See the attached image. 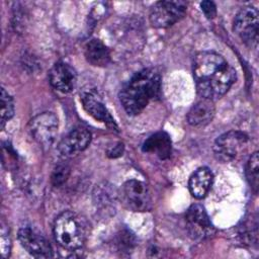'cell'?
Masks as SVG:
<instances>
[{"instance_id": "obj_1", "label": "cell", "mask_w": 259, "mask_h": 259, "mask_svg": "<svg viewBox=\"0 0 259 259\" xmlns=\"http://www.w3.org/2000/svg\"><path fill=\"white\" fill-rule=\"evenodd\" d=\"M193 79L197 93L210 100L224 96L236 81V71L215 52L203 51L194 56Z\"/></svg>"}, {"instance_id": "obj_2", "label": "cell", "mask_w": 259, "mask_h": 259, "mask_svg": "<svg viewBox=\"0 0 259 259\" xmlns=\"http://www.w3.org/2000/svg\"><path fill=\"white\" fill-rule=\"evenodd\" d=\"M161 75L152 68L137 72L119 92V100L128 115L141 113L151 100L161 93Z\"/></svg>"}, {"instance_id": "obj_3", "label": "cell", "mask_w": 259, "mask_h": 259, "mask_svg": "<svg viewBox=\"0 0 259 259\" xmlns=\"http://www.w3.org/2000/svg\"><path fill=\"white\" fill-rule=\"evenodd\" d=\"M54 236L62 248L70 251L80 249L87 238L86 222L76 212L66 210L55 221Z\"/></svg>"}, {"instance_id": "obj_4", "label": "cell", "mask_w": 259, "mask_h": 259, "mask_svg": "<svg viewBox=\"0 0 259 259\" xmlns=\"http://www.w3.org/2000/svg\"><path fill=\"white\" fill-rule=\"evenodd\" d=\"M122 203L133 211H148L152 207V197L148 185L140 180L131 179L120 189Z\"/></svg>"}, {"instance_id": "obj_5", "label": "cell", "mask_w": 259, "mask_h": 259, "mask_svg": "<svg viewBox=\"0 0 259 259\" xmlns=\"http://www.w3.org/2000/svg\"><path fill=\"white\" fill-rule=\"evenodd\" d=\"M187 4L184 1H159L151 10L149 19L154 27L165 28L179 21L186 12Z\"/></svg>"}, {"instance_id": "obj_6", "label": "cell", "mask_w": 259, "mask_h": 259, "mask_svg": "<svg viewBox=\"0 0 259 259\" xmlns=\"http://www.w3.org/2000/svg\"><path fill=\"white\" fill-rule=\"evenodd\" d=\"M59 120L54 112H42L29 121V132L34 141L45 149H49L58 135Z\"/></svg>"}, {"instance_id": "obj_7", "label": "cell", "mask_w": 259, "mask_h": 259, "mask_svg": "<svg viewBox=\"0 0 259 259\" xmlns=\"http://www.w3.org/2000/svg\"><path fill=\"white\" fill-rule=\"evenodd\" d=\"M258 26V10L253 6L242 7L235 16L234 31L249 47L257 46Z\"/></svg>"}, {"instance_id": "obj_8", "label": "cell", "mask_w": 259, "mask_h": 259, "mask_svg": "<svg viewBox=\"0 0 259 259\" xmlns=\"http://www.w3.org/2000/svg\"><path fill=\"white\" fill-rule=\"evenodd\" d=\"M248 136L239 131H230L220 136L213 145V154L222 162H231L246 147Z\"/></svg>"}, {"instance_id": "obj_9", "label": "cell", "mask_w": 259, "mask_h": 259, "mask_svg": "<svg viewBox=\"0 0 259 259\" xmlns=\"http://www.w3.org/2000/svg\"><path fill=\"white\" fill-rule=\"evenodd\" d=\"M186 229L189 235L196 240H203L214 233L213 225L210 222L204 207L200 204H192L185 214Z\"/></svg>"}, {"instance_id": "obj_10", "label": "cell", "mask_w": 259, "mask_h": 259, "mask_svg": "<svg viewBox=\"0 0 259 259\" xmlns=\"http://www.w3.org/2000/svg\"><path fill=\"white\" fill-rule=\"evenodd\" d=\"M18 240L21 246L35 258H50L54 256L49 241L28 227H23L18 231Z\"/></svg>"}, {"instance_id": "obj_11", "label": "cell", "mask_w": 259, "mask_h": 259, "mask_svg": "<svg viewBox=\"0 0 259 259\" xmlns=\"http://www.w3.org/2000/svg\"><path fill=\"white\" fill-rule=\"evenodd\" d=\"M91 134L85 127L72 130L58 145V151L63 158H71L84 151L90 144Z\"/></svg>"}, {"instance_id": "obj_12", "label": "cell", "mask_w": 259, "mask_h": 259, "mask_svg": "<svg viewBox=\"0 0 259 259\" xmlns=\"http://www.w3.org/2000/svg\"><path fill=\"white\" fill-rule=\"evenodd\" d=\"M84 109L95 119L104 122L108 127L117 131V124L95 90H85L81 94Z\"/></svg>"}, {"instance_id": "obj_13", "label": "cell", "mask_w": 259, "mask_h": 259, "mask_svg": "<svg viewBox=\"0 0 259 259\" xmlns=\"http://www.w3.org/2000/svg\"><path fill=\"white\" fill-rule=\"evenodd\" d=\"M51 85L62 93L73 91L77 84V73L75 69L67 63H56L49 73Z\"/></svg>"}, {"instance_id": "obj_14", "label": "cell", "mask_w": 259, "mask_h": 259, "mask_svg": "<svg viewBox=\"0 0 259 259\" xmlns=\"http://www.w3.org/2000/svg\"><path fill=\"white\" fill-rule=\"evenodd\" d=\"M142 150L145 153L153 154L161 160H166L172 152L170 136L165 132H157L151 135L143 144Z\"/></svg>"}, {"instance_id": "obj_15", "label": "cell", "mask_w": 259, "mask_h": 259, "mask_svg": "<svg viewBox=\"0 0 259 259\" xmlns=\"http://www.w3.org/2000/svg\"><path fill=\"white\" fill-rule=\"evenodd\" d=\"M214 113L215 107L213 100L202 98L190 108L186 119L192 126H204L211 121Z\"/></svg>"}, {"instance_id": "obj_16", "label": "cell", "mask_w": 259, "mask_h": 259, "mask_svg": "<svg viewBox=\"0 0 259 259\" xmlns=\"http://www.w3.org/2000/svg\"><path fill=\"white\" fill-rule=\"evenodd\" d=\"M213 182L212 172L206 168H198L189 178L188 188L191 195L197 199H201L206 196L211 188Z\"/></svg>"}, {"instance_id": "obj_17", "label": "cell", "mask_w": 259, "mask_h": 259, "mask_svg": "<svg viewBox=\"0 0 259 259\" xmlns=\"http://www.w3.org/2000/svg\"><path fill=\"white\" fill-rule=\"evenodd\" d=\"M85 58L92 66L105 67L111 61V54L100 39L92 38L85 47Z\"/></svg>"}, {"instance_id": "obj_18", "label": "cell", "mask_w": 259, "mask_h": 259, "mask_svg": "<svg viewBox=\"0 0 259 259\" xmlns=\"http://www.w3.org/2000/svg\"><path fill=\"white\" fill-rule=\"evenodd\" d=\"M246 178L248 180L249 185L253 189L255 193L258 191L259 185V158L258 152H254L251 157L249 158L247 165H246Z\"/></svg>"}, {"instance_id": "obj_19", "label": "cell", "mask_w": 259, "mask_h": 259, "mask_svg": "<svg viewBox=\"0 0 259 259\" xmlns=\"http://www.w3.org/2000/svg\"><path fill=\"white\" fill-rule=\"evenodd\" d=\"M14 115V102L10 94L4 89H1V126L11 119Z\"/></svg>"}, {"instance_id": "obj_20", "label": "cell", "mask_w": 259, "mask_h": 259, "mask_svg": "<svg viewBox=\"0 0 259 259\" xmlns=\"http://www.w3.org/2000/svg\"><path fill=\"white\" fill-rule=\"evenodd\" d=\"M116 245L119 250L123 252H130L135 246V237L130 231H121L117 235Z\"/></svg>"}, {"instance_id": "obj_21", "label": "cell", "mask_w": 259, "mask_h": 259, "mask_svg": "<svg viewBox=\"0 0 259 259\" xmlns=\"http://www.w3.org/2000/svg\"><path fill=\"white\" fill-rule=\"evenodd\" d=\"M70 173V168L66 164H60L58 165L53 174H52V182L55 186H60L62 185L68 178Z\"/></svg>"}, {"instance_id": "obj_22", "label": "cell", "mask_w": 259, "mask_h": 259, "mask_svg": "<svg viewBox=\"0 0 259 259\" xmlns=\"http://www.w3.org/2000/svg\"><path fill=\"white\" fill-rule=\"evenodd\" d=\"M10 248H11V241L9 235L6 234L4 227H2L1 230V254L3 258H7L10 254Z\"/></svg>"}, {"instance_id": "obj_23", "label": "cell", "mask_w": 259, "mask_h": 259, "mask_svg": "<svg viewBox=\"0 0 259 259\" xmlns=\"http://www.w3.org/2000/svg\"><path fill=\"white\" fill-rule=\"evenodd\" d=\"M200 7H201V10H202V12H203V14L205 15L206 18L212 19V18L215 17V15H217V6L212 1H208V0L202 1L200 3Z\"/></svg>"}, {"instance_id": "obj_24", "label": "cell", "mask_w": 259, "mask_h": 259, "mask_svg": "<svg viewBox=\"0 0 259 259\" xmlns=\"http://www.w3.org/2000/svg\"><path fill=\"white\" fill-rule=\"evenodd\" d=\"M122 152H123V146H122V144L118 143L112 149L107 151V155L111 158H116V157H119L120 155H122Z\"/></svg>"}]
</instances>
